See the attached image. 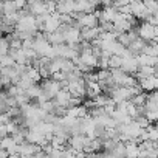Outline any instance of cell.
<instances>
[{
  "mask_svg": "<svg viewBox=\"0 0 158 158\" xmlns=\"http://www.w3.org/2000/svg\"><path fill=\"white\" fill-rule=\"evenodd\" d=\"M139 36L143 39H153L156 36V30L153 28V25L150 23H143L139 27Z\"/></svg>",
  "mask_w": 158,
  "mask_h": 158,
  "instance_id": "obj_1",
  "label": "cell"
}]
</instances>
